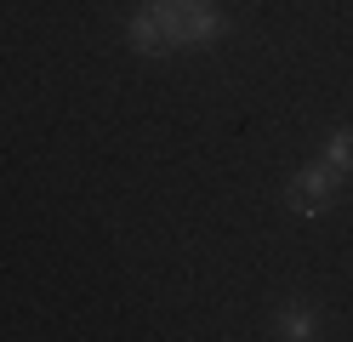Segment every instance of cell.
I'll return each instance as SVG.
<instances>
[{
    "label": "cell",
    "mask_w": 353,
    "mask_h": 342,
    "mask_svg": "<svg viewBox=\"0 0 353 342\" xmlns=\"http://www.w3.org/2000/svg\"><path fill=\"white\" fill-rule=\"evenodd\" d=\"M330 177L325 166H307V171H296V182H291V211H325L330 205Z\"/></svg>",
    "instance_id": "1"
},
{
    "label": "cell",
    "mask_w": 353,
    "mask_h": 342,
    "mask_svg": "<svg viewBox=\"0 0 353 342\" xmlns=\"http://www.w3.org/2000/svg\"><path fill=\"white\" fill-rule=\"evenodd\" d=\"M131 46H137V52H165V17H160V6L131 12Z\"/></svg>",
    "instance_id": "2"
},
{
    "label": "cell",
    "mask_w": 353,
    "mask_h": 342,
    "mask_svg": "<svg viewBox=\"0 0 353 342\" xmlns=\"http://www.w3.org/2000/svg\"><path fill=\"white\" fill-rule=\"evenodd\" d=\"M319 166H325L330 177H342V171L353 166V131H336V137H330V143H325V160H319Z\"/></svg>",
    "instance_id": "3"
},
{
    "label": "cell",
    "mask_w": 353,
    "mask_h": 342,
    "mask_svg": "<svg viewBox=\"0 0 353 342\" xmlns=\"http://www.w3.org/2000/svg\"><path fill=\"white\" fill-rule=\"evenodd\" d=\"M279 331H285V336H314V314H307V308H291V314L279 319Z\"/></svg>",
    "instance_id": "4"
},
{
    "label": "cell",
    "mask_w": 353,
    "mask_h": 342,
    "mask_svg": "<svg viewBox=\"0 0 353 342\" xmlns=\"http://www.w3.org/2000/svg\"><path fill=\"white\" fill-rule=\"evenodd\" d=\"M171 6H183V0H171Z\"/></svg>",
    "instance_id": "5"
}]
</instances>
